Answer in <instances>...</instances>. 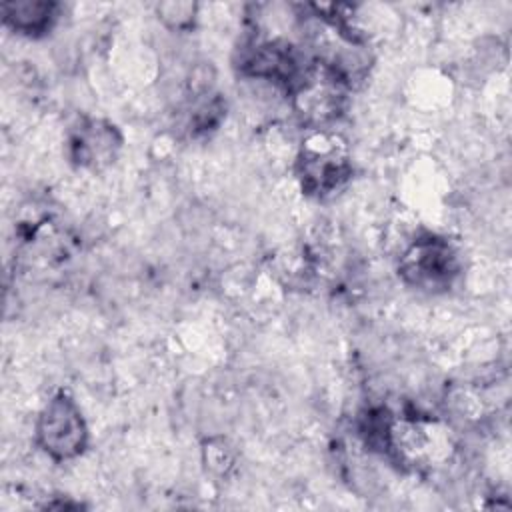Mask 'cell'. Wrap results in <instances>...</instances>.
Listing matches in <instances>:
<instances>
[{
    "instance_id": "cell-1",
    "label": "cell",
    "mask_w": 512,
    "mask_h": 512,
    "mask_svg": "<svg viewBox=\"0 0 512 512\" xmlns=\"http://www.w3.org/2000/svg\"><path fill=\"white\" fill-rule=\"evenodd\" d=\"M294 174L310 198H328L352 176V156L346 138L332 128H310L296 150Z\"/></svg>"
},
{
    "instance_id": "cell-2",
    "label": "cell",
    "mask_w": 512,
    "mask_h": 512,
    "mask_svg": "<svg viewBox=\"0 0 512 512\" xmlns=\"http://www.w3.org/2000/svg\"><path fill=\"white\" fill-rule=\"evenodd\" d=\"M462 272L456 246L440 234H418L398 258L402 282L420 292L438 294L452 288Z\"/></svg>"
},
{
    "instance_id": "cell-3",
    "label": "cell",
    "mask_w": 512,
    "mask_h": 512,
    "mask_svg": "<svg viewBox=\"0 0 512 512\" xmlns=\"http://www.w3.org/2000/svg\"><path fill=\"white\" fill-rule=\"evenodd\" d=\"M88 424L76 400L58 390L38 412L34 424L36 446L54 462H70L88 448Z\"/></svg>"
},
{
    "instance_id": "cell-4",
    "label": "cell",
    "mask_w": 512,
    "mask_h": 512,
    "mask_svg": "<svg viewBox=\"0 0 512 512\" xmlns=\"http://www.w3.org/2000/svg\"><path fill=\"white\" fill-rule=\"evenodd\" d=\"M350 86L332 70L312 58L308 70L290 92V104L302 124L310 128H330L348 102Z\"/></svg>"
},
{
    "instance_id": "cell-5",
    "label": "cell",
    "mask_w": 512,
    "mask_h": 512,
    "mask_svg": "<svg viewBox=\"0 0 512 512\" xmlns=\"http://www.w3.org/2000/svg\"><path fill=\"white\" fill-rule=\"evenodd\" d=\"M122 144L124 138L116 124L84 116L70 128L68 158L78 168L104 170L118 158Z\"/></svg>"
},
{
    "instance_id": "cell-6",
    "label": "cell",
    "mask_w": 512,
    "mask_h": 512,
    "mask_svg": "<svg viewBox=\"0 0 512 512\" xmlns=\"http://www.w3.org/2000/svg\"><path fill=\"white\" fill-rule=\"evenodd\" d=\"M2 24L26 38H42L58 24L62 6L52 0L2 2Z\"/></svg>"
},
{
    "instance_id": "cell-7",
    "label": "cell",
    "mask_w": 512,
    "mask_h": 512,
    "mask_svg": "<svg viewBox=\"0 0 512 512\" xmlns=\"http://www.w3.org/2000/svg\"><path fill=\"white\" fill-rule=\"evenodd\" d=\"M156 18L174 32H188L194 28L198 18V4L196 2H182V0H170L160 2L154 6Z\"/></svg>"
},
{
    "instance_id": "cell-8",
    "label": "cell",
    "mask_w": 512,
    "mask_h": 512,
    "mask_svg": "<svg viewBox=\"0 0 512 512\" xmlns=\"http://www.w3.org/2000/svg\"><path fill=\"white\" fill-rule=\"evenodd\" d=\"M202 450H204V462L212 472L224 474L234 462L232 452L222 438L218 440V444H214V440H208V444Z\"/></svg>"
}]
</instances>
